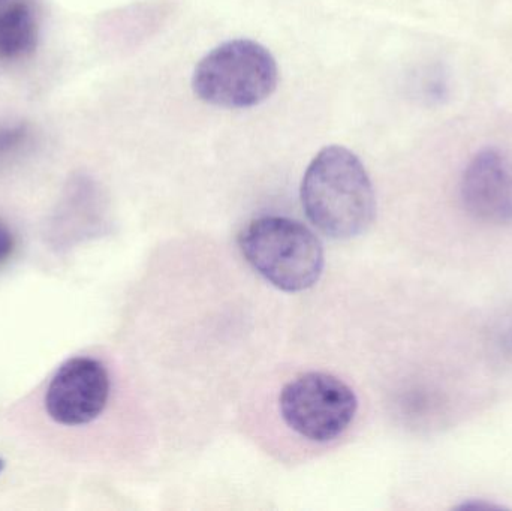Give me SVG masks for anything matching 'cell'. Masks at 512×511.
<instances>
[{"label": "cell", "mask_w": 512, "mask_h": 511, "mask_svg": "<svg viewBox=\"0 0 512 511\" xmlns=\"http://www.w3.org/2000/svg\"><path fill=\"white\" fill-rule=\"evenodd\" d=\"M301 203L313 225L331 239H351L367 230L376 213L372 180L363 162L342 146H327L312 159Z\"/></svg>", "instance_id": "obj_1"}, {"label": "cell", "mask_w": 512, "mask_h": 511, "mask_svg": "<svg viewBox=\"0 0 512 511\" xmlns=\"http://www.w3.org/2000/svg\"><path fill=\"white\" fill-rule=\"evenodd\" d=\"M239 246L243 257L265 281L288 293L313 287L324 270L321 240L294 219H254L240 233Z\"/></svg>", "instance_id": "obj_2"}, {"label": "cell", "mask_w": 512, "mask_h": 511, "mask_svg": "<svg viewBox=\"0 0 512 511\" xmlns=\"http://www.w3.org/2000/svg\"><path fill=\"white\" fill-rule=\"evenodd\" d=\"M279 68L273 54L252 39H231L213 48L195 66L192 89L215 107L243 110L276 90Z\"/></svg>", "instance_id": "obj_3"}, {"label": "cell", "mask_w": 512, "mask_h": 511, "mask_svg": "<svg viewBox=\"0 0 512 511\" xmlns=\"http://www.w3.org/2000/svg\"><path fill=\"white\" fill-rule=\"evenodd\" d=\"M279 408L292 431L315 443H327L351 425L358 401L351 387L339 378L309 372L283 387Z\"/></svg>", "instance_id": "obj_4"}, {"label": "cell", "mask_w": 512, "mask_h": 511, "mask_svg": "<svg viewBox=\"0 0 512 511\" xmlns=\"http://www.w3.org/2000/svg\"><path fill=\"white\" fill-rule=\"evenodd\" d=\"M110 390V375L104 363L93 357H74L51 378L45 411L57 425H89L104 413Z\"/></svg>", "instance_id": "obj_5"}, {"label": "cell", "mask_w": 512, "mask_h": 511, "mask_svg": "<svg viewBox=\"0 0 512 511\" xmlns=\"http://www.w3.org/2000/svg\"><path fill=\"white\" fill-rule=\"evenodd\" d=\"M460 201L484 224L512 222V153L486 147L472 156L460 179Z\"/></svg>", "instance_id": "obj_6"}, {"label": "cell", "mask_w": 512, "mask_h": 511, "mask_svg": "<svg viewBox=\"0 0 512 511\" xmlns=\"http://www.w3.org/2000/svg\"><path fill=\"white\" fill-rule=\"evenodd\" d=\"M36 44L38 18L32 0H11L0 6V59H24Z\"/></svg>", "instance_id": "obj_7"}, {"label": "cell", "mask_w": 512, "mask_h": 511, "mask_svg": "<svg viewBox=\"0 0 512 511\" xmlns=\"http://www.w3.org/2000/svg\"><path fill=\"white\" fill-rule=\"evenodd\" d=\"M29 126L26 123L0 125V161L17 155L30 141Z\"/></svg>", "instance_id": "obj_8"}, {"label": "cell", "mask_w": 512, "mask_h": 511, "mask_svg": "<svg viewBox=\"0 0 512 511\" xmlns=\"http://www.w3.org/2000/svg\"><path fill=\"white\" fill-rule=\"evenodd\" d=\"M15 249V236L11 228L0 221V264L5 263Z\"/></svg>", "instance_id": "obj_9"}, {"label": "cell", "mask_w": 512, "mask_h": 511, "mask_svg": "<svg viewBox=\"0 0 512 511\" xmlns=\"http://www.w3.org/2000/svg\"><path fill=\"white\" fill-rule=\"evenodd\" d=\"M5 461H3L2 458H0V474L3 473V470H5Z\"/></svg>", "instance_id": "obj_10"}, {"label": "cell", "mask_w": 512, "mask_h": 511, "mask_svg": "<svg viewBox=\"0 0 512 511\" xmlns=\"http://www.w3.org/2000/svg\"><path fill=\"white\" fill-rule=\"evenodd\" d=\"M11 2V0H0V6L5 5V3Z\"/></svg>", "instance_id": "obj_11"}]
</instances>
